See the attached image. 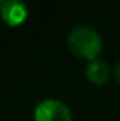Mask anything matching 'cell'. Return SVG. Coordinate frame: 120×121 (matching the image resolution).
I'll use <instances>...</instances> for the list:
<instances>
[{
	"mask_svg": "<svg viewBox=\"0 0 120 121\" xmlns=\"http://www.w3.org/2000/svg\"><path fill=\"white\" fill-rule=\"evenodd\" d=\"M66 44L74 55L85 58L88 61L97 60L103 48V41L99 32L85 25L75 26L69 31L66 37Z\"/></svg>",
	"mask_w": 120,
	"mask_h": 121,
	"instance_id": "cell-1",
	"label": "cell"
},
{
	"mask_svg": "<svg viewBox=\"0 0 120 121\" xmlns=\"http://www.w3.org/2000/svg\"><path fill=\"white\" fill-rule=\"evenodd\" d=\"M34 121H71V110L59 100H43L36 106Z\"/></svg>",
	"mask_w": 120,
	"mask_h": 121,
	"instance_id": "cell-2",
	"label": "cell"
},
{
	"mask_svg": "<svg viewBox=\"0 0 120 121\" xmlns=\"http://www.w3.org/2000/svg\"><path fill=\"white\" fill-rule=\"evenodd\" d=\"M3 22L8 23L9 26H18L22 25L28 17V8L25 3L15 2V0H9L5 2L2 11H0Z\"/></svg>",
	"mask_w": 120,
	"mask_h": 121,
	"instance_id": "cell-3",
	"label": "cell"
},
{
	"mask_svg": "<svg viewBox=\"0 0 120 121\" xmlns=\"http://www.w3.org/2000/svg\"><path fill=\"white\" fill-rule=\"evenodd\" d=\"M109 75H111V71H109L108 63L100 60V58L89 61L86 65V69H85L86 80L89 83H92V84H96V86L105 84L109 80Z\"/></svg>",
	"mask_w": 120,
	"mask_h": 121,
	"instance_id": "cell-4",
	"label": "cell"
},
{
	"mask_svg": "<svg viewBox=\"0 0 120 121\" xmlns=\"http://www.w3.org/2000/svg\"><path fill=\"white\" fill-rule=\"evenodd\" d=\"M114 78H115V81H117V84L120 86V63L117 66H115V71H114Z\"/></svg>",
	"mask_w": 120,
	"mask_h": 121,
	"instance_id": "cell-5",
	"label": "cell"
},
{
	"mask_svg": "<svg viewBox=\"0 0 120 121\" xmlns=\"http://www.w3.org/2000/svg\"><path fill=\"white\" fill-rule=\"evenodd\" d=\"M3 5H5V2H3V0H0V11H2V8H3Z\"/></svg>",
	"mask_w": 120,
	"mask_h": 121,
	"instance_id": "cell-6",
	"label": "cell"
}]
</instances>
